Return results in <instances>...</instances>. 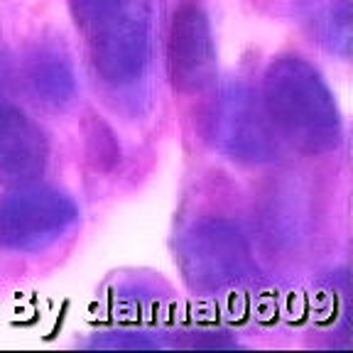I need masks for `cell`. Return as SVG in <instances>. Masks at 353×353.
Wrapping results in <instances>:
<instances>
[{"mask_svg":"<svg viewBox=\"0 0 353 353\" xmlns=\"http://www.w3.org/2000/svg\"><path fill=\"white\" fill-rule=\"evenodd\" d=\"M25 81L34 99L52 108H64L77 94V79L69 57L57 47H39L25 64Z\"/></svg>","mask_w":353,"mask_h":353,"instance_id":"obj_8","label":"cell"},{"mask_svg":"<svg viewBox=\"0 0 353 353\" xmlns=\"http://www.w3.org/2000/svg\"><path fill=\"white\" fill-rule=\"evenodd\" d=\"M206 138L236 162H270L277 154V135L265 116L263 101L245 83H228L206 110Z\"/></svg>","mask_w":353,"mask_h":353,"instance_id":"obj_5","label":"cell"},{"mask_svg":"<svg viewBox=\"0 0 353 353\" xmlns=\"http://www.w3.org/2000/svg\"><path fill=\"white\" fill-rule=\"evenodd\" d=\"M96 74L110 86L140 81L152 50L150 0H72Z\"/></svg>","mask_w":353,"mask_h":353,"instance_id":"obj_2","label":"cell"},{"mask_svg":"<svg viewBox=\"0 0 353 353\" xmlns=\"http://www.w3.org/2000/svg\"><path fill=\"white\" fill-rule=\"evenodd\" d=\"M50 145L42 128L22 108L0 101V184L22 187L47 170Z\"/></svg>","mask_w":353,"mask_h":353,"instance_id":"obj_7","label":"cell"},{"mask_svg":"<svg viewBox=\"0 0 353 353\" xmlns=\"http://www.w3.org/2000/svg\"><path fill=\"white\" fill-rule=\"evenodd\" d=\"M176 265L194 292L219 294L253 275L245 233L228 219H204L176 241Z\"/></svg>","mask_w":353,"mask_h":353,"instance_id":"obj_3","label":"cell"},{"mask_svg":"<svg viewBox=\"0 0 353 353\" xmlns=\"http://www.w3.org/2000/svg\"><path fill=\"white\" fill-rule=\"evenodd\" d=\"M265 116L280 140L307 154H326L341 145L343 125L336 99L307 59L282 54L263 77Z\"/></svg>","mask_w":353,"mask_h":353,"instance_id":"obj_1","label":"cell"},{"mask_svg":"<svg viewBox=\"0 0 353 353\" xmlns=\"http://www.w3.org/2000/svg\"><path fill=\"white\" fill-rule=\"evenodd\" d=\"M79 221L72 196L52 187L22 184L0 196V250L37 253L64 238Z\"/></svg>","mask_w":353,"mask_h":353,"instance_id":"obj_4","label":"cell"},{"mask_svg":"<svg viewBox=\"0 0 353 353\" xmlns=\"http://www.w3.org/2000/svg\"><path fill=\"white\" fill-rule=\"evenodd\" d=\"M167 74L179 94H199L216 77V44L209 15L196 0L176 8L167 32Z\"/></svg>","mask_w":353,"mask_h":353,"instance_id":"obj_6","label":"cell"},{"mask_svg":"<svg viewBox=\"0 0 353 353\" xmlns=\"http://www.w3.org/2000/svg\"><path fill=\"white\" fill-rule=\"evenodd\" d=\"M312 30L329 50L348 54L351 44V3L348 0H312Z\"/></svg>","mask_w":353,"mask_h":353,"instance_id":"obj_9","label":"cell"}]
</instances>
